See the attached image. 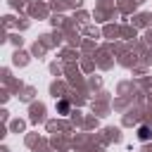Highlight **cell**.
<instances>
[{
  "instance_id": "obj_2",
  "label": "cell",
  "mask_w": 152,
  "mask_h": 152,
  "mask_svg": "<svg viewBox=\"0 0 152 152\" xmlns=\"http://www.w3.org/2000/svg\"><path fill=\"white\" fill-rule=\"evenodd\" d=\"M59 112H69V104L66 102H59Z\"/></svg>"
},
{
  "instance_id": "obj_1",
  "label": "cell",
  "mask_w": 152,
  "mask_h": 152,
  "mask_svg": "<svg viewBox=\"0 0 152 152\" xmlns=\"http://www.w3.org/2000/svg\"><path fill=\"white\" fill-rule=\"evenodd\" d=\"M150 135H152V133H150L147 126H140V128H138V138H140V140H150Z\"/></svg>"
}]
</instances>
